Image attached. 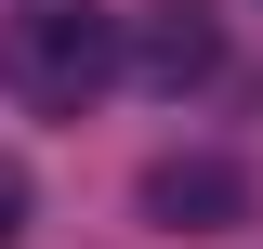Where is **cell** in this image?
Returning a JSON list of instances; mask_svg holds the SVG:
<instances>
[{
  "mask_svg": "<svg viewBox=\"0 0 263 249\" xmlns=\"http://www.w3.org/2000/svg\"><path fill=\"white\" fill-rule=\"evenodd\" d=\"M119 79V13L105 0H13L0 13V92L27 118H92Z\"/></svg>",
  "mask_w": 263,
  "mask_h": 249,
  "instance_id": "obj_1",
  "label": "cell"
},
{
  "mask_svg": "<svg viewBox=\"0 0 263 249\" xmlns=\"http://www.w3.org/2000/svg\"><path fill=\"white\" fill-rule=\"evenodd\" d=\"M145 223H158V236H237V223H250V171L211 157V144L145 157Z\"/></svg>",
  "mask_w": 263,
  "mask_h": 249,
  "instance_id": "obj_2",
  "label": "cell"
},
{
  "mask_svg": "<svg viewBox=\"0 0 263 249\" xmlns=\"http://www.w3.org/2000/svg\"><path fill=\"white\" fill-rule=\"evenodd\" d=\"M145 79H158V92H197V79H211V66H224V27H211V0H145Z\"/></svg>",
  "mask_w": 263,
  "mask_h": 249,
  "instance_id": "obj_3",
  "label": "cell"
},
{
  "mask_svg": "<svg viewBox=\"0 0 263 249\" xmlns=\"http://www.w3.org/2000/svg\"><path fill=\"white\" fill-rule=\"evenodd\" d=\"M27 210H40V184H27V157H0V249L27 236Z\"/></svg>",
  "mask_w": 263,
  "mask_h": 249,
  "instance_id": "obj_4",
  "label": "cell"
}]
</instances>
